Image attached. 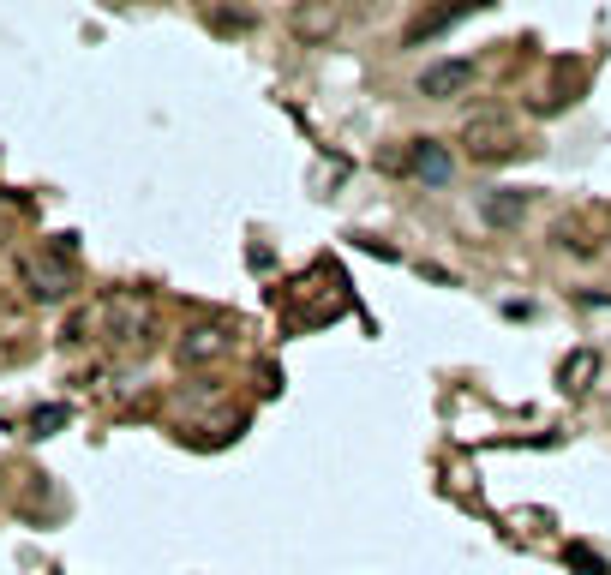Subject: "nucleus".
Masks as SVG:
<instances>
[{
    "mask_svg": "<svg viewBox=\"0 0 611 575\" xmlns=\"http://www.w3.org/2000/svg\"><path fill=\"white\" fill-rule=\"evenodd\" d=\"M570 564H576V570H588V575H606V564H600L594 552H582V546H570Z\"/></svg>",
    "mask_w": 611,
    "mask_h": 575,
    "instance_id": "7",
    "label": "nucleus"
},
{
    "mask_svg": "<svg viewBox=\"0 0 611 575\" xmlns=\"http://www.w3.org/2000/svg\"><path fill=\"white\" fill-rule=\"evenodd\" d=\"M468 144H474V156H510V150H516V138H510L498 120H480V126H468Z\"/></svg>",
    "mask_w": 611,
    "mask_h": 575,
    "instance_id": "4",
    "label": "nucleus"
},
{
    "mask_svg": "<svg viewBox=\"0 0 611 575\" xmlns=\"http://www.w3.org/2000/svg\"><path fill=\"white\" fill-rule=\"evenodd\" d=\"M522 210H528V204H522V192H486V198H480V216H486L492 228H516V222H522Z\"/></svg>",
    "mask_w": 611,
    "mask_h": 575,
    "instance_id": "3",
    "label": "nucleus"
},
{
    "mask_svg": "<svg viewBox=\"0 0 611 575\" xmlns=\"http://www.w3.org/2000/svg\"><path fill=\"white\" fill-rule=\"evenodd\" d=\"M228 348H234V330H228V324H192V330L180 336V360H186V366L222 360Z\"/></svg>",
    "mask_w": 611,
    "mask_h": 575,
    "instance_id": "1",
    "label": "nucleus"
},
{
    "mask_svg": "<svg viewBox=\"0 0 611 575\" xmlns=\"http://www.w3.org/2000/svg\"><path fill=\"white\" fill-rule=\"evenodd\" d=\"M582 378H594V354H576V360H564V390H582Z\"/></svg>",
    "mask_w": 611,
    "mask_h": 575,
    "instance_id": "6",
    "label": "nucleus"
},
{
    "mask_svg": "<svg viewBox=\"0 0 611 575\" xmlns=\"http://www.w3.org/2000/svg\"><path fill=\"white\" fill-rule=\"evenodd\" d=\"M474 84V60H438V66H426L420 72V90L426 96H438V102H450L456 90H468Z\"/></svg>",
    "mask_w": 611,
    "mask_h": 575,
    "instance_id": "2",
    "label": "nucleus"
},
{
    "mask_svg": "<svg viewBox=\"0 0 611 575\" xmlns=\"http://www.w3.org/2000/svg\"><path fill=\"white\" fill-rule=\"evenodd\" d=\"M414 174H420L426 186H444V180H450V156H444V144H432V138L414 144Z\"/></svg>",
    "mask_w": 611,
    "mask_h": 575,
    "instance_id": "5",
    "label": "nucleus"
}]
</instances>
